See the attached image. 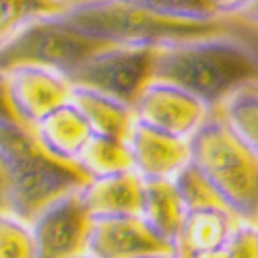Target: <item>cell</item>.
<instances>
[{
    "instance_id": "d6986e66",
    "label": "cell",
    "mask_w": 258,
    "mask_h": 258,
    "mask_svg": "<svg viewBox=\"0 0 258 258\" xmlns=\"http://www.w3.org/2000/svg\"><path fill=\"white\" fill-rule=\"evenodd\" d=\"M171 180H174V184H176V188H178L188 211L209 209V207H225L221 203L219 195L215 192V188L211 186V182L203 176V171L192 161L184 169H180Z\"/></svg>"
},
{
    "instance_id": "4dcf8cb0",
    "label": "cell",
    "mask_w": 258,
    "mask_h": 258,
    "mask_svg": "<svg viewBox=\"0 0 258 258\" xmlns=\"http://www.w3.org/2000/svg\"><path fill=\"white\" fill-rule=\"evenodd\" d=\"M75 258H95V256H91L89 252H83V254H79V256H75Z\"/></svg>"
},
{
    "instance_id": "f546056e",
    "label": "cell",
    "mask_w": 258,
    "mask_h": 258,
    "mask_svg": "<svg viewBox=\"0 0 258 258\" xmlns=\"http://www.w3.org/2000/svg\"><path fill=\"white\" fill-rule=\"evenodd\" d=\"M145 258H176L174 254H155V256H145Z\"/></svg>"
},
{
    "instance_id": "8992f818",
    "label": "cell",
    "mask_w": 258,
    "mask_h": 258,
    "mask_svg": "<svg viewBox=\"0 0 258 258\" xmlns=\"http://www.w3.org/2000/svg\"><path fill=\"white\" fill-rule=\"evenodd\" d=\"M153 54L155 48L145 46H103L69 81L73 87H87L135 105L141 91L153 81Z\"/></svg>"
},
{
    "instance_id": "8fae6325",
    "label": "cell",
    "mask_w": 258,
    "mask_h": 258,
    "mask_svg": "<svg viewBox=\"0 0 258 258\" xmlns=\"http://www.w3.org/2000/svg\"><path fill=\"white\" fill-rule=\"evenodd\" d=\"M128 147L133 151L135 171L145 180H171L192 161L188 139L161 133L143 122L135 124L131 139H128Z\"/></svg>"
},
{
    "instance_id": "83f0119b",
    "label": "cell",
    "mask_w": 258,
    "mask_h": 258,
    "mask_svg": "<svg viewBox=\"0 0 258 258\" xmlns=\"http://www.w3.org/2000/svg\"><path fill=\"white\" fill-rule=\"evenodd\" d=\"M195 258H229L227 250L225 248H219V250H213V252H205V254H199Z\"/></svg>"
},
{
    "instance_id": "7a4b0ae2",
    "label": "cell",
    "mask_w": 258,
    "mask_h": 258,
    "mask_svg": "<svg viewBox=\"0 0 258 258\" xmlns=\"http://www.w3.org/2000/svg\"><path fill=\"white\" fill-rule=\"evenodd\" d=\"M0 157L11 178V215L27 223L41 209L89 182L77 165L44 151L33 131L21 122L0 124Z\"/></svg>"
},
{
    "instance_id": "f1b7e54d",
    "label": "cell",
    "mask_w": 258,
    "mask_h": 258,
    "mask_svg": "<svg viewBox=\"0 0 258 258\" xmlns=\"http://www.w3.org/2000/svg\"><path fill=\"white\" fill-rule=\"evenodd\" d=\"M52 3H56L60 9H67V7L75 5V3H81V0H52Z\"/></svg>"
},
{
    "instance_id": "603a6c76",
    "label": "cell",
    "mask_w": 258,
    "mask_h": 258,
    "mask_svg": "<svg viewBox=\"0 0 258 258\" xmlns=\"http://www.w3.org/2000/svg\"><path fill=\"white\" fill-rule=\"evenodd\" d=\"M229 258H258V225L240 223L225 244Z\"/></svg>"
},
{
    "instance_id": "52a82bcc",
    "label": "cell",
    "mask_w": 258,
    "mask_h": 258,
    "mask_svg": "<svg viewBox=\"0 0 258 258\" xmlns=\"http://www.w3.org/2000/svg\"><path fill=\"white\" fill-rule=\"evenodd\" d=\"M35 258H75L87 252L91 215L81 201V190L41 209L29 221Z\"/></svg>"
},
{
    "instance_id": "5b68a950",
    "label": "cell",
    "mask_w": 258,
    "mask_h": 258,
    "mask_svg": "<svg viewBox=\"0 0 258 258\" xmlns=\"http://www.w3.org/2000/svg\"><path fill=\"white\" fill-rule=\"evenodd\" d=\"M103 46L77 29L62 11H56L27 21L0 44V71L37 67L71 79Z\"/></svg>"
},
{
    "instance_id": "484cf974",
    "label": "cell",
    "mask_w": 258,
    "mask_h": 258,
    "mask_svg": "<svg viewBox=\"0 0 258 258\" xmlns=\"http://www.w3.org/2000/svg\"><path fill=\"white\" fill-rule=\"evenodd\" d=\"M252 0H213L215 11H217L219 17L223 15H240Z\"/></svg>"
},
{
    "instance_id": "2e32d148",
    "label": "cell",
    "mask_w": 258,
    "mask_h": 258,
    "mask_svg": "<svg viewBox=\"0 0 258 258\" xmlns=\"http://www.w3.org/2000/svg\"><path fill=\"white\" fill-rule=\"evenodd\" d=\"M186 215H188V209L180 197L174 180H167V178L145 180L141 217L161 240L171 244V248H174L182 231Z\"/></svg>"
},
{
    "instance_id": "4fadbf2b",
    "label": "cell",
    "mask_w": 258,
    "mask_h": 258,
    "mask_svg": "<svg viewBox=\"0 0 258 258\" xmlns=\"http://www.w3.org/2000/svg\"><path fill=\"white\" fill-rule=\"evenodd\" d=\"M145 178L137 171L89 180L81 188V201L91 217L141 215Z\"/></svg>"
},
{
    "instance_id": "30bf717a",
    "label": "cell",
    "mask_w": 258,
    "mask_h": 258,
    "mask_svg": "<svg viewBox=\"0 0 258 258\" xmlns=\"http://www.w3.org/2000/svg\"><path fill=\"white\" fill-rule=\"evenodd\" d=\"M7 87L17 120L27 128H33L56 107L69 103L73 95V85L67 77L37 67L9 71Z\"/></svg>"
},
{
    "instance_id": "44dd1931",
    "label": "cell",
    "mask_w": 258,
    "mask_h": 258,
    "mask_svg": "<svg viewBox=\"0 0 258 258\" xmlns=\"http://www.w3.org/2000/svg\"><path fill=\"white\" fill-rule=\"evenodd\" d=\"M0 258H35L29 223L11 213H0Z\"/></svg>"
},
{
    "instance_id": "5bb4252c",
    "label": "cell",
    "mask_w": 258,
    "mask_h": 258,
    "mask_svg": "<svg viewBox=\"0 0 258 258\" xmlns=\"http://www.w3.org/2000/svg\"><path fill=\"white\" fill-rule=\"evenodd\" d=\"M242 221L225 207L188 211L182 231L174 244L176 258H195L205 252L225 248Z\"/></svg>"
},
{
    "instance_id": "3957f363",
    "label": "cell",
    "mask_w": 258,
    "mask_h": 258,
    "mask_svg": "<svg viewBox=\"0 0 258 258\" xmlns=\"http://www.w3.org/2000/svg\"><path fill=\"white\" fill-rule=\"evenodd\" d=\"M62 15L85 35L105 46H145L157 48L169 41L215 35L219 21L195 23L178 21L147 11L133 0H81Z\"/></svg>"
},
{
    "instance_id": "ffe728a7",
    "label": "cell",
    "mask_w": 258,
    "mask_h": 258,
    "mask_svg": "<svg viewBox=\"0 0 258 258\" xmlns=\"http://www.w3.org/2000/svg\"><path fill=\"white\" fill-rule=\"evenodd\" d=\"M147 11L161 17L178 21H195V23H211L219 21L213 0H133Z\"/></svg>"
},
{
    "instance_id": "277c9868",
    "label": "cell",
    "mask_w": 258,
    "mask_h": 258,
    "mask_svg": "<svg viewBox=\"0 0 258 258\" xmlns=\"http://www.w3.org/2000/svg\"><path fill=\"white\" fill-rule=\"evenodd\" d=\"M190 153L221 203L242 223L258 225V155L221 116L211 114L195 133Z\"/></svg>"
},
{
    "instance_id": "cb8c5ba5",
    "label": "cell",
    "mask_w": 258,
    "mask_h": 258,
    "mask_svg": "<svg viewBox=\"0 0 258 258\" xmlns=\"http://www.w3.org/2000/svg\"><path fill=\"white\" fill-rule=\"evenodd\" d=\"M9 122H19L9 99V87H7V73L0 71V124H9Z\"/></svg>"
},
{
    "instance_id": "4316f807",
    "label": "cell",
    "mask_w": 258,
    "mask_h": 258,
    "mask_svg": "<svg viewBox=\"0 0 258 258\" xmlns=\"http://www.w3.org/2000/svg\"><path fill=\"white\" fill-rule=\"evenodd\" d=\"M240 17H242L244 21H250V23L258 25V0H252V3L240 13Z\"/></svg>"
},
{
    "instance_id": "7402d4cb",
    "label": "cell",
    "mask_w": 258,
    "mask_h": 258,
    "mask_svg": "<svg viewBox=\"0 0 258 258\" xmlns=\"http://www.w3.org/2000/svg\"><path fill=\"white\" fill-rule=\"evenodd\" d=\"M62 11L52 0H0V44L27 21Z\"/></svg>"
},
{
    "instance_id": "ac0fdd59",
    "label": "cell",
    "mask_w": 258,
    "mask_h": 258,
    "mask_svg": "<svg viewBox=\"0 0 258 258\" xmlns=\"http://www.w3.org/2000/svg\"><path fill=\"white\" fill-rule=\"evenodd\" d=\"M221 118L258 155V87L244 85L221 103Z\"/></svg>"
},
{
    "instance_id": "6da1fadb",
    "label": "cell",
    "mask_w": 258,
    "mask_h": 258,
    "mask_svg": "<svg viewBox=\"0 0 258 258\" xmlns=\"http://www.w3.org/2000/svg\"><path fill=\"white\" fill-rule=\"evenodd\" d=\"M258 75L252 52L219 33L169 41L153 54V81L171 83L205 101L211 110Z\"/></svg>"
},
{
    "instance_id": "9a60e30c",
    "label": "cell",
    "mask_w": 258,
    "mask_h": 258,
    "mask_svg": "<svg viewBox=\"0 0 258 258\" xmlns=\"http://www.w3.org/2000/svg\"><path fill=\"white\" fill-rule=\"evenodd\" d=\"M71 101L89 122L93 135L120 141L131 139V133L137 124V114L133 105L87 87H73Z\"/></svg>"
},
{
    "instance_id": "e0dca14e",
    "label": "cell",
    "mask_w": 258,
    "mask_h": 258,
    "mask_svg": "<svg viewBox=\"0 0 258 258\" xmlns=\"http://www.w3.org/2000/svg\"><path fill=\"white\" fill-rule=\"evenodd\" d=\"M75 165L89 180L116 176V174H124V171H135V159L131 147H128V141L110 139L101 135H93L89 139Z\"/></svg>"
},
{
    "instance_id": "ba28073f",
    "label": "cell",
    "mask_w": 258,
    "mask_h": 258,
    "mask_svg": "<svg viewBox=\"0 0 258 258\" xmlns=\"http://www.w3.org/2000/svg\"><path fill=\"white\" fill-rule=\"evenodd\" d=\"M133 107L137 122L188 141L211 116V107L205 101L163 81L149 83Z\"/></svg>"
},
{
    "instance_id": "9c48e42d",
    "label": "cell",
    "mask_w": 258,
    "mask_h": 258,
    "mask_svg": "<svg viewBox=\"0 0 258 258\" xmlns=\"http://www.w3.org/2000/svg\"><path fill=\"white\" fill-rule=\"evenodd\" d=\"M87 252L95 258H145L174 254V248L161 240L141 215H118L91 217Z\"/></svg>"
},
{
    "instance_id": "7c38bea8",
    "label": "cell",
    "mask_w": 258,
    "mask_h": 258,
    "mask_svg": "<svg viewBox=\"0 0 258 258\" xmlns=\"http://www.w3.org/2000/svg\"><path fill=\"white\" fill-rule=\"evenodd\" d=\"M31 131L44 151H48L58 161L73 165L93 137L89 122L85 120L73 101L56 107L46 118H41Z\"/></svg>"
},
{
    "instance_id": "d4e9b609",
    "label": "cell",
    "mask_w": 258,
    "mask_h": 258,
    "mask_svg": "<svg viewBox=\"0 0 258 258\" xmlns=\"http://www.w3.org/2000/svg\"><path fill=\"white\" fill-rule=\"evenodd\" d=\"M0 213H11V178L0 157Z\"/></svg>"
}]
</instances>
